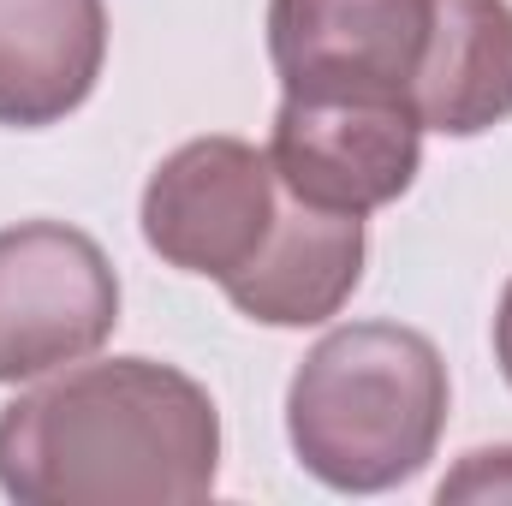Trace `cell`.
<instances>
[{"mask_svg": "<svg viewBox=\"0 0 512 506\" xmlns=\"http://www.w3.org/2000/svg\"><path fill=\"white\" fill-rule=\"evenodd\" d=\"M215 471V399L155 358L66 370L0 411V489L24 506H191Z\"/></svg>", "mask_w": 512, "mask_h": 506, "instance_id": "obj_1", "label": "cell"}, {"mask_svg": "<svg viewBox=\"0 0 512 506\" xmlns=\"http://www.w3.org/2000/svg\"><path fill=\"white\" fill-rule=\"evenodd\" d=\"M447 364L429 334L352 322L310 346L286 393L298 465L340 495H382L435 459L447 429Z\"/></svg>", "mask_w": 512, "mask_h": 506, "instance_id": "obj_2", "label": "cell"}, {"mask_svg": "<svg viewBox=\"0 0 512 506\" xmlns=\"http://www.w3.org/2000/svg\"><path fill=\"white\" fill-rule=\"evenodd\" d=\"M120 322V280L102 245L66 221L0 233V381L90 358Z\"/></svg>", "mask_w": 512, "mask_h": 506, "instance_id": "obj_3", "label": "cell"}, {"mask_svg": "<svg viewBox=\"0 0 512 506\" xmlns=\"http://www.w3.org/2000/svg\"><path fill=\"white\" fill-rule=\"evenodd\" d=\"M280 203L286 185L274 179V161L262 149L245 137H197L149 173L143 239L161 262L227 286L268 245Z\"/></svg>", "mask_w": 512, "mask_h": 506, "instance_id": "obj_4", "label": "cell"}, {"mask_svg": "<svg viewBox=\"0 0 512 506\" xmlns=\"http://www.w3.org/2000/svg\"><path fill=\"white\" fill-rule=\"evenodd\" d=\"M423 120L393 96H286L274 114V179L334 215H370L411 191Z\"/></svg>", "mask_w": 512, "mask_h": 506, "instance_id": "obj_5", "label": "cell"}, {"mask_svg": "<svg viewBox=\"0 0 512 506\" xmlns=\"http://www.w3.org/2000/svg\"><path fill=\"white\" fill-rule=\"evenodd\" d=\"M435 0H268V54L286 96L411 102Z\"/></svg>", "mask_w": 512, "mask_h": 506, "instance_id": "obj_6", "label": "cell"}, {"mask_svg": "<svg viewBox=\"0 0 512 506\" xmlns=\"http://www.w3.org/2000/svg\"><path fill=\"white\" fill-rule=\"evenodd\" d=\"M364 280V215L310 209L286 191L280 221L251 268H239L221 292L268 328H310L340 316V304Z\"/></svg>", "mask_w": 512, "mask_h": 506, "instance_id": "obj_7", "label": "cell"}, {"mask_svg": "<svg viewBox=\"0 0 512 506\" xmlns=\"http://www.w3.org/2000/svg\"><path fill=\"white\" fill-rule=\"evenodd\" d=\"M108 60L102 0H0V126L36 131L90 102Z\"/></svg>", "mask_w": 512, "mask_h": 506, "instance_id": "obj_8", "label": "cell"}, {"mask_svg": "<svg viewBox=\"0 0 512 506\" xmlns=\"http://www.w3.org/2000/svg\"><path fill=\"white\" fill-rule=\"evenodd\" d=\"M423 131L477 137L512 120V6L507 0H435L429 48L411 84Z\"/></svg>", "mask_w": 512, "mask_h": 506, "instance_id": "obj_9", "label": "cell"}, {"mask_svg": "<svg viewBox=\"0 0 512 506\" xmlns=\"http://www.w3.org/2000/svg\"><path fill=\"white\" fill-rule=\"evenodd\" d=\"M441 501H512V447H501V453H471L441 483Z\"/></svg>", "mask_w": 512, "mask_h": 506, "instance_id": "obj_10", "label": "cell"}, {"mask_svg": "<svg viewBox=\"0 0 512 506\" xmlns=\"http://www.w3.org/2000/svg\"><path fill=\"white\" fill-rule=\"evenodd\" d=\"M495 358H501V376L512 387V280L501 292V310H495Z\"/></svg>", "mask_w": 512, "mask_h": 506, "instance_id": "obj_11", "label": "cell"}]
</instances>
